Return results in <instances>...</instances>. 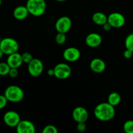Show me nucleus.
<instances>
[{
  "label": "nucleus",
  "mask_w": 133,
  "mask_h": 133,
  "mask_svg": "<svg viewBox=\"0 0 133 133\" xmlns=\"http://www.w3.org/2000/svg\"><path fill=\"white\" fill-rule=\"evenodd\" d=\"M115 113L114 107L108 102L98 104L94 109L95 117L103 122H107L112 119L115 116Z\"/></svg>",
  "instance_id": "nucleus-1"
},
{
  "label": "nucleus",
  "mask_w": 133,
  "mask_h": 133,
  "mask_svg": "<svg viewBox=\"0 0 133 133\" xmlns=\"http://www.w3.org/2000/svg\"><path fill=\"white\" fill-rule=\"evenodd\" d=\"M26 6L29 14L34 16H41L46 10V2L45 0H27Z\"/></svg>",
  "instance_id": "nucleus-2"
},
{
  "label": "nucleus",
  "mask_w": 133,
  "mask_h": 133,
  "mask_svg": "<svg viewBox=\"0 0 133 133\" xmlns=\"http://www.w3.org/2000/svg\"><path fill=\"white\" fill-rule=\"evenodd\" d=\"M7 100L10 102L19 103L24 97V92L19 87L16 85L9 86L4 94Z\"/></svg>",
  "instance_id": "nucleus-3"
},
{
  "label": "nucleus",
  "mask_w": 133,
  "mask_h": 133,
  "mask_svg": "<svg viewBox=\"0 0 133 133\" xmlns=\"http://www.w3.org/2000/svg\"><path fill=\"white\" fill-rule=\"evenodd\" d=\"M0 49L5 55H9L18 52L19 49L18 42L12 38L7 37L3 38L0 43Z\"/></svg>",
  "instance_id": "nucleus-4"
},
{
  "label": "nucleus",
  "mask_w": 133,
  "mask_h": 133,
  "mask_svg": "<svg viewBox=\"0 0 133 133\" xmlns=\"http://www.w3.org/2000/svg\"><path fill=\"white\" fill-rule=\"evenodd\" d=\"M28 72L31 76L38 77L42 74L44 70V65L42 62L38 58H32L27 66Z\"/></svg>",
  "instance_id": "nucleus-5"
},
{
  "label": "nucleus",
  "mask_w": 133,
  "mask_h": 133,
  "mask_svg": "<svg viewBox=\"0 0 133 133\" xmlns=\"http://www.w3.org/2000/svg\"><path fill=\"white\" fill-rule=\"evenodd\" d=\"M55 77L58 79H66L71 75V69L66 63H59L55 66Z\"/></svg>",
  "instance_id": "nucleus-6"
},
{
  "label": "nucleus",
  "mask_w": 133,
  "mask_h": 133,
  "mask_svg": "<svg viewBox=\"0 0 133 133\" xmlns=\"http://www.w3.org/2000/svg\"><path fill=\"white\" fill-rule=\"evenodd\" d=\"M72 22L68 16H62L58 18L55 22V29L58 32L67 33L71 29Z\"/></svg>",
  "instance_id": "nucleus-7"
},
{
  "label": "nucleus",
  "mask_w": 133,
  "mask_h": 133,
  "mask_svg": "<svg viewBox=\"0 0 133 133\" xmlns=\"http://www.w3.org/2000/svg\"><path fill=\"white\" fill-rule=\"evenodd\" d=\"M107 22L114 28H120L125 23V18L119 12H112L108 16Z\"/></svg>",
  "instance_id": "nucleus-8"
},
{
  "label": "nucleus",
  "mask_w": 133,
  "mask_h": 133,
  "mask_svg": "<svg viewBox=\"0 0 133 133\" xmlns=\"http://www.w3.org/2000/svg\"><path fill=\"white\" fill-rule=\"evenodd\" d=\"M3 121L5 124L10 127H16L20 122V116L13 110L7 111L3 116Z\"/></svg>",
  "instance_id": "nucleus-9"
},
{
  "label": "nucleus",
  "mask_w": 133,
  "mask_h": 133,
  "mask_svg": "<svg viewBox=\"0 0 133 133\" xmlns=\"http://www.w3.org/2000/svg\"><path fill=\"white\" fill-rule=\"evenodd\" d=\"M81 57V52L75 47H70L64 51L63 57L68 62H76Z\"/></svg>",
  "instance_id": "nucleus-10"
},
{
  "label": "nucleus",
  "mask_w": 133,
  "mask_h": 133,
  "mask_svg": "<svg viewBox=\"0 0 133 133\" xmlns=\"http://www.w3.org/2000/svg\"><path fill=\"white\" fill-rule=\"evenodd\" d=\"M72 117L77 123L86 122L88 119V110L83 107H77L73 110Z\"/></svg>",
  "instance_id": "nucleus-11"
},
{
  "label": "nucleus",
  "mask_w": 133,
  "mask_h": 133,
  "mask_svg": "<svg viewBox=\"0 0 133 133\" xmlns=\"http://www.w3.org/2000/svg\"><path fill=\"white\" fill-rule=\"evenodd\" d=\"M16 128L18 133H35L36 131L35 125L29 120H21Z\"/></svg>",
  "instance_id": "nucleus-12"
},
{
  "label": "nucleus",
  "mask_w": 133,
  "mask_h": 133,
  "mask_svg": "<svg viewBox=\"0 0 133 133\" xmlns=\"http://www.w3.org/2000/svg\"><path fill=\"white\" fill-rule=\"evenodd\" d=\"M85 42L87 45L90 48H97L102 43V38L98 33L92 32L86 37Z\"/></svg>",
  "instance_id": "nucleus-13"
},
{
  "label": "nucleus",
  "mask_w": 133,
  "mask_h": 133,
  "mask_svg": "<svg viewBox=\"0 0 133 133\" xmlns=\"http://www.w3.org/2000/svg\"><path fill=\"white\" fill-rule=\"evenodd\" d=\"M6 62H7V64L9 65L10 68H18L23 63L22 55L18 53V52L9 55L8 56Z\"/></svg>",
  "instance_id": "nucleus-14"
},
{
  "label": "nucleus",
  "mask_w": 133,
  "mask_h": 133,
  "mask_svg": "<svg viewBox=\"0 0 133 133\" xmlns=\"http://www.w3.org/2000/svg\"><path fill=\"white\" fill-rule=\"evenodd\" d=\"M90 67L93 72L96 74H101L105 71L106 68V64L102 59L96 58L92 60L90 64Z\"/></svg>",
  "instance_id": "nucleus-15"
},
{
  "label": "nucleus",
  "mask_w": 133,
  "mask_h": 133,
  "mask_svg": "<svg viewBox=\"0 0 133 133\" xmlns=\"http://www.w3.org/2000/svg\"><path fill=\"white\" fill-rule=\"evenodd\" d=\"M29 10L27 6L20 5L14 9L13 11V16L17 20H23L28 16Z\"/></svg>",
  "instance_id": "nucleus-16"
},
{
  "label": "nucleus",
  "mask_w": 133,
  "mask_h": 133,
  "mask_svg": "<svg viewBox=\"0 0 133 133\" xmlns=\"http://www.w3.org/2000/svg\"><path fill=\"white\" fill-rule=\"evenodd\" d=\"M108 16L101 12H95L92 16V21L97 25H103L107 22Z\"/></svg>",
  "instance_id": "nucleus-17"
},
{
  "label": "nucleus",
  "mask_w": 133,
  "mask_h": 133,
  "mask_svg": "<svg viewBox=\"0 0 133 133\" xmlns=\"http://www.w3.org/2000/svg\"><path fill=\"white\" fill-rule=\"evenodd\" d=\"M121 96L118 92H112L108 96L107 102L112 106L115 107L119 105L121 102Z\"/></svg>",
  "instance_id": "nucleus-18"
},
{
  "label": "nucleus",
  "mask_w": 133,
  "mask_h": 133,
  "mask_svg": "<svg viewBox=\"0 0 133 133\" xmlns=\"http://www.w3.org/2000/svg\"><path fill=\"white\" fill-rule=\"evenodd\" d=\"M10 67L7 62H0V75L5 76L9 75Z\"/></svg>",
  "instance_id": "nucleus-19"
},
{
  "label": "nucleus",
  "mask_w": 133,
  "mask_h": 133,
  "mask_svg": "<svg viewBox=\"0 0 133 133\" xmlns=\"http://www.w3.org/2000/svg\"><path fill=\"white\" fill-rule=\"evenodd\" d=\"M125 45L126 49L133 52V33H130L127 35L125 40Z\"/></svg>",
  "instance_id": "nucleus-20"
},
{
  "label": "nucleus",
  "mask_w": 133,
  "mask_h": 133,
  "mask_svg": "<svg viewBox=\"0 0 133 133\" xmlns=\"http://www.w3.org/2000/svg\"><path fill=\"white\" fill-rule=\"evenodd\" d=\"M66 41V33L62 32H58L55 36V42L58 45H62Z\"/></svg>",
  "instance_id": "nucleus-21"
},
{
  "label": "nucleus",
  "mask_w": 133,
  "mask_h": 133,
  "mask_svg": "<svg viewBox=\"0 0 133 133\" xmlns=\"http://www.w3.org/2000/svg\"><path fill=\"white\" fill-rule=\"evenodd\" d=\"M123 128L126 133H133V120H128L125 122Z\"/></svg>",
  "instance_id": "nucleus-22"
},
{
  "label": "nucleus",
  "mask_w": 133,
  "mask_h": 133,
  "mask_svg": "<svg viewBox=\"0 0 133 133\" xmlns=\"http://www.w3.org/2000/svg\"><path fill=\"white\" fill-rule=\"evenodd\" d=\"M43 133H57L58 129L53 125H48L42 130Z\"/></svg>",
  "instance_id": "nucleus-23"
},
{
  "label": "nucleus",
  "mask_w": 133,
  "mask_h": 133,
  "mask_svg": "<svg viewBox=\"0 0 133 133\" xmlns=\"http://www.w3.org/2000/svg\"><path fill=\"white\" fill-rule=\"evenodd\" d=\"M22 60H23V63H29L31 62V60L32 59V56L31 55V53H30L29 52H24L23 54H22Z\"/></svg>",
  "instance_id": "nucleus-24"
},
{
  "label": "nucleus",
  "mask_w": 133,
  "mask_h": 133,
  "mask_svg": "<svg viewBox=\"0 0 133 133\" xmlns=\"http://www.w3.org/2000/svg\"><path fill=\"white\" fill-rule=\"evenodd\" d=\"M7 99L5 96V95H0V110L4 109L6 107L8 102Z\"/></svg>",
  "instance_id": "nucleus-25"
},
{
  "label": "nucleus",
  "mask_w": 133,
  "mask_h": 133,
  "mask_svg": "<svg viewBox=\"0 0 133 133\" xmlns=\"http://www.w3.org/2000/svg\"><path fill=\"white\" fill-rule=\"evenodd\" d=\"M77 129L79 132H84L85 130L87 129V125H86L85 122H80V123H77Z\"/></svg>",
  "instance_id": "nucleus-26"
},
{
  "label": "nucleus",
  "mask_w": 133,
  "mask_h": 133,
  "mask_svg": "<svg viewBox=\"0 0 133 133\" xmlns=\"http://www.w3.org/2000/svg\"><path fill=\"white\" fill-rule=\"evenodd\" d=\"M9 75L11 78H16L18 75V68H10V70L9 71Z\"/></svg>",
  "instance_id": "nucleus-27"
},
{
  "label": "nucleus",
  "mask_w": 133,
  "mask_h": 133,
  "mask_svg": "<svg viewBox=\"0 0 133 133\" xmlns=\"http://www.w3.org/2000/svg\"><path fill=\"white\" fill-rule=\"evenodd\" d=\"M133 56V52L131 50L126 49V50L123 52V57L127 59H129Z\"/></svg>",
  "instance_id": "nucleus-28"
},
{
  "label": "nucleus",
  "mask_w": 133,
  "mask_h": 133,
  "mask_svg": "<svg viewBox=\"0 0 133 133\" xmlns=\"http://www.w3.org/2000/svg\"><path fill=\"white\" fill-rule=\"evenodd\" d=\"M102 26H103V29L104 31H110V30H111V29L112 28V27L111 25H110L108 22H107V23H105L104 25H103Z\"/></svg>",
  "instance_id": "nucleus-29"
},
{
  "label": "nucleus",
  "mask_w": 133,
  "mask_h": 133,
  "mask_svg": "<svg viewBox=\"0 0 133 133\" xmlns=\"http://www.w3.org/2000/svg\"><path fill=\"white\" fill-rule=\"evenodd\" d=\"M48 75L49 76H55V71H54V69H49L48 70Z\"/></svg>",
  "instance_id": "nucleus-30"
},
{
  "label": "nucleus",
  "mask_w": 133,
  "mask_h": 133,
  "mask_svg": "<svg viewBox=\"0 0 133 133\" xmlns=\"http://www.w3.org/2000/svg\"><path fill=\"white\" fill-rule=\"evenodd\" d=\"M4 53L2 51V50H1V49H0V58H1L3 57V56Z\"/></svg>",
  "instance_id": "nucleus-31"
},
{
  "label": "nucleus",
  "mask_w": 133,
  "mask_h": 133,
  "mask_svg": "<svg viewBox=\"0 0 133 133\" xmlns=\"http://www.w3.org/2000/svg\"><path fill=\"white\" fill-rule=\"evenodd\" d=\"M55 1H59V2H62V1H66V0H55Z\"/></svg>",
  "instance_id": "nucleus-32"
},
{
  "label": "nucleus",
  "mask_w": 133,
  "mask_h": 133,
  "mask_svg": "<svg viewBox=\"0 0 133 133\" xmlns=\"http://www.w3.org/2000/svg\"><path fill=\"white\" fill-rule=\"evenodd\" d=\"M1 3H2V1H1V0H0V6L1 5Z\"/></svg>",
  "instance_id": "nucleus-33"
},
{
  "label": "nucleus",
  "mask_w": 133,
  "mask_h": 133,
  "mask_svg": "<svg viewBox=\"0 0 133 133\" xmlns=\"http://www.w3.org/2000/svg\"><path fill=\"white\" fill-rule=\"evenodd\" d=\"M1 40H2V39L1 38V37H0V43H1Z\"/></svg>",
  "instance_id": "nucleus-34"
}]
</instances>
